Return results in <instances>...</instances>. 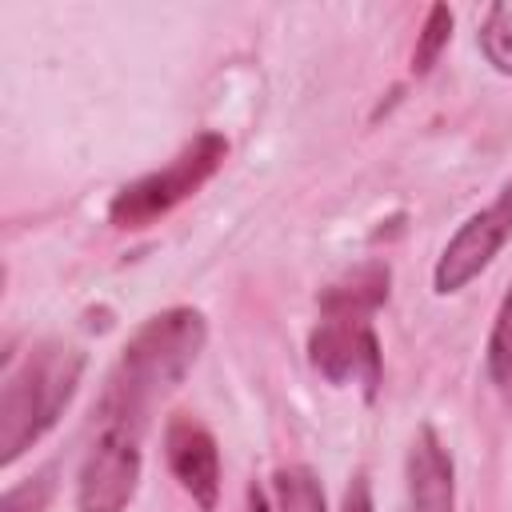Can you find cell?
Segmentation results:
<instances>
[{
  "label": "cell",
  "mask_w": 512,
  "mask_h": 512,
  "mask_svg": "<svg viewBox=\"0 0 512 512\" xmlns=\"http://www.w3.org/2000/svg\"><path fill=\"white\" fill-rule=\"evenodd\" d=\"M224 156H228V140L220 132H196L164 168L124 184L108 204V220L116 228H148V224H156L176 204L196 196L216 176Z\"/></svg>",
  "instance_id": "4"
},
{
  "label": "cell",
  "mask_w": 512,
  "mask_h": 512,
  "mask_svg": "<svg viewBox=\"0 0 512 512\" xmlns=\"http://www.w3.org/2000/svg\"><path fill=\"white\" fill-rule=\"evenodd\" d=\"M340 512H376L372 508V488L364 476H352L348 488H344V500H340Z\"/></svg>",
  "instance_id": "15"
},
{
  "label": "cell",
  "mask_w": 512,
  "mask_h": 512,
  "mask_svg": "<svg viewBox=\"0 0 512 512\" xmlns=\"http://www.w3.org/2000/svg\"><path fill=\"white\" fill-rule=\"evenodd\" d=\"M452 40V12L448 4H432L428 16H424V28L416 32V48H412V72L424 76L432 72V64L440 60V52L448 48Z\"/></svg>",
  "instance_id": "12"
},
{
  "label": "cell",
  "mask_w": 512,
  "mask_h": 512,
  "mask_svg": "<svg viewBox=\"0 0 512 512\" xmlns=\"http://www.w3.org/2000/svg\"><path fill=\"white\" fill-rule=\"evenodd\" d=\"M52 496V468H44L40 476H28L24 484L8 488L0 500V512H44Z\"/></svg>",
  "instance_id": "14"
},
{
  "label": "cell",
  "mask_w": 512,
  "mask_h": 512,
  "mask_svg": "<svg viewBox=\"0 0 512 512\" xmlns=\"http://www.w3.org/2000/svg\"><path fill=\"white\" fill-rule=\"evenodd\" d=\"M244 512H268V500H264V492L252 484L248 488V504H244Z\"/></svg>",
  "instance_id": "16"
},
{
  "label": "cell",
  "mask_w": 512,
  "mask_h": 512,
  "mask_svg": "<svg viewBox=\"0 0 512 512\" xmlns=\"http://www.w3.org/2000/svg\"><path fill=\"white\" fill-rule=\"evenodd\" d=\"M276 512H328L324 508V484L308 464H284L272 476Z\"/></svg>",
  "instance_id": "10"
},
{
  "label": "cell",
  "mask_w": 512,
  "mask_h": 512,
  "mask_svg": "<svg viewBox=\"0 0 512 512\" xmlns=\"http://www.w3.org/2000/svg\"><path fill=\"white\" fill-rule=\"evenodd\" d=\"M84 376V352L64 340H40L8 368L0 388V464H16L56 428Z\"/></svg>",
  "instance_id": "1"
},
{
  "label": "cell",
  "mask_w": 512,
  "mask_h": 512,
  "mask_svg": "<svg viewBox=\"0 0 512 512\" xmlns=\"http://www.w3.org/2000/svg\"><path fill=\"white\" fill-rule=\"evenodd\" d=\"M488 376L492 384L508 388L512 384V288L504 292L500 308H496V320H492V332H488Z\"/></svg>",
  "instance_id": "13"
},
{
  "label": "cell",
  "mask_w": 512,
  "mask_h": 512,
  "mask_svg": "<svg viewBox=\"0 0 512 512\" xmlns=\"http://www.w3.org/2000/svg\"><path fill=\"white\" fill-rule=\"evenodd\" d=\"M388 284L392 272L384 260H364L352 272H344L340 280H332L320 292V308H336V312H360V316H376L380 304L388 300Z\"/></svg>",
  "instance_id": "9"
},
{
  "label": "cell",
  "mask_w": 512,
  "mask_h": 512,
  "mask_svg": "<svg viewBox=\"0 0 512 512\" xmlns=\"http://www.w3.org/2000/svg\"><path fill=\"white\" fill-rule=\"evenodd\" d=\"M144 428V408L116 396H100L96 436L76 476V512H124L132 504L144 472Z\"/></svg>",
  "instance_id": "3"
},
{
  "label": "cell",
  "mask_w": 512,
  "mask_h": 512,
  "mask_svg": "<svg viewBox=\"0 0 512 512\" xmlns=\"http://www.w3.org/2000/svg\"><path fill=\"white\" fill-rule=\"evenodd\" d=\"M204 336H208V324L196 308H164L148 316L128 336L104 392H116L140 408H152V400L172 384H180L184 372L196 364Z\"/></svg>",
  "instance_id": "2"
},
{
  "label": "cell",
  "mask_w": 512,
  "mask_h": 512,
  "mask_svg": "<svg viewBox=\"0 0 512 512\" xmlns=\"http://www.w3.org/2000/svg\"><path fill=\"white\" fill-rule=\"evenodd\" d=\"M480 48L496 72L512 76V0H500L488 8L480 24Z\"/></svg>",
  "instance_id": "11"
},
{
  "label": "cell",
  "mask_w": 512,
  "mask_h": 512,
  "mask_svg": "<svg viewBox=\"0 0 512 512\" xmlns=\"http://www.w3.org/2000/svg\"><path fill=\"white\" fill-rule=\"evenodd\" d=\"M164 460L180 488L196 500L200 512H212L220 500V452L212 432L196 416H172L164 424Z\"/></svg>",
  "instance_id": "7"
},
{
  "label": "cell",
  "mask_w": 512,
  "mask_h": 512,
  "mask_svg": "<svg viewBox=\"0 0 512 512\" xmlns=\"http://www.w3.org/2000/svg\"><path fill=\"white\" fill-rule=\"evenodd\" d=\"M512 236V180L496 192V200L480 212H472L456 236L444 244L436 268H432V288L440 296H452L460 288H468L504 248V240Z\"/></svg>",
  "instance_id": "6"
},
{
  "label": "cell",
  "mask_w": 512,
  "mask_h": 512,
  "mask_svg": "<svg viewBox=\"0 0 512 512\" xmlns=\"http://www.w3.org/2000/svg\"><path fill=\"white\" fill-rule=\"evenodd\" d=\"M452 508H456V468L436 428L424 424L408 448V512H452Z\"/></svg>",
  "instance_id": "8"
},
{
  "label": "cell",
  "mask_w": 512,
  "mask_h": 512,
  "mask_svg": "<svg viewBox=\"0 0 512 512\" xmlns=\"http://www.w3.org/2000/svg\"><path fill=\"white\" fill-rule=\"evenodd\" d=\"M308 360L328 384H360L368 400L380 388V340L372 316L320 308V320L308 336Z\"/></svg>",
  "instance_id": "5"
}]
</instances>
